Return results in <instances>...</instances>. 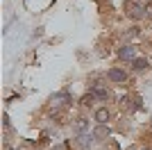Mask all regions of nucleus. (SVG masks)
I'll return each instance as SVG.
<instances>
[{"mask_svg":"<svg viewBox=\"0 0 152 150\" xmlns=\"http://www.w3.org/2000/svg\"><path fill=\"white\" fill-rule=\"evenodd\" d=\"M129 150H136V148H129Z\"/></svg>","mask_w":152,"mask_h":150,"instance_id":"12","label":"nucleus"},{"mask_svg":"<svg viewBox=\"0 0 152 150\" xmlns=\"http://www.w3.org/2000/svg\"><path fill=\"white\" fill-rule=\"evenodd\" d=\"M93 134H80L77 137V143H80V148H84V150H89L91 148V143H93Z\"/></svg>","mask_w":152,"mask_h":150,"instance_id":"2","label":"nucleus"},{"mask_svg":"<svg viewBox=\"0 0 152 150\" xmlns=\"http://www.w3.org/2000/svg\"><path fill=\"white\" fill-rule=\"evenodd\" d=\"M109 80H114V82H125L127 80V73L121 68H111L109 71Z\"/></svg>","mask_w":152,"mask_h":150,"instance_id":"3","label":"nucleus"},{"mask_svg":"<svg viewBox=\"0 0 152 150\" xmlns=\"http://www.w3.org/2000/svg\"><path fill=\"white\" fill-rule=\"evenodd\" d=\"M95 121H98V123H107L109 121V109H98V112H95Z\"/></svg>","mask_w":152,"mask_h":150,"instance_id":"5","label":"nucleus"},{"mask_svg":"<svg viewBox=\"0 0 152 150\" xmlns=\"http://www.w3.org/2000/svg\"><path fill=\"white\" fill-rule=\"evenodd\" d=\"M121 59H134V48L132 46H125V48H121Z\"/></svg>","mask_w":152,"mask_h":150,"instance_id":"4","label":"nucleus"},{"mask_svg":"<svg viewBox=\"0 0 152 150\" xmlns=\"http://www.w3.org/2000/svg\"><path fill=\"white\" fill-rule=\"evenodd\" d=\"M127 9H129V16H132V18H141V16H145V7L136 5V2H129Z\"/></svg>","mask_w":152,"mask_h":150,"instance_id":"1","label":"nucleus"},{"mask_svg":"<svg viewBox=\"0 0 152 150\" xmlns=\"http://www.w3.org/2000/svg\"><path fill=\"white\" fill-rule=\"evenodd\" d=\"M93 137H95V139H104V137H109V130L104 127V123H100V127H95Z\"/></svg>","mask_w":152,"mask_h":150,"instance_id":"6","label":"nucleus"},{"mask_svg":"<svg viewBox=\"0 0 152 150\" xmlns=\"http://www.w3.org/2000/svg\"><path fill=\"white\" fill-rule=\"evenodd\" d=\"M86 125H89L86 121H77V123H75V130L77 132H84V130H86Z\"/></svg>","mask_w":152,"mask_h":150,"instance_id":"9","label":"nucleus"},{"mask_svg":"<svg viewBox=\"0 0 152 150\" xmlns=\"http://www.w3.org/2000/svg\"><path fill=\"white\" fill-rule=\"evenodd\" d=\"M91 93H93L95 98H109V91H107V89H102V87H95Z\"/></svg>","mask_w":152,"mask_h":150,"instance_id":"7","label":"nucleus"},{"mask_svg":"<svg viewBox=\"0 0 152 150\" xmlns=\"http://www.w3.org/2000/svg\"><path fill=\"white\" fill-rule=\"evenodd\" d=\"M145 16H150V18H152V2L145 7Z\"/></svg>","mask_w":152,"mask_h":150,"instance_id":"10","label":"nucleus"},{"mask_svg":"<svg viewBox=\"0 0 152 150\" xmlns=\"http://www.w3.org/2000/svg\"><path fill=\"white\" fill-rule=\"evenodd\" d=\"M55 150H64V146H57V148H55Z\"/></svg>","mask_w":152,"mask_h":150,"instance_id":"11","label":"nucleus"},{"mask_svg":"<svg viewBox=\"0 0 152 150\" xmlns=\"http://www.w3.org/2000/svg\"><path fill=\"white\" fill-rule=\"evenodd\" d=\"M134 68H136V71L148 68V59H134Z\"/></svg>","mask_w":152,"mask_h":150,"instance_id":"8","label":"nucleus"}]
</instances>
